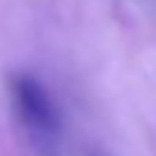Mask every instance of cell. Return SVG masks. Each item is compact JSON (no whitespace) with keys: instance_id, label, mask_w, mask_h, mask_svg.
<instances>
[{"instance_id":"cell-1","label":"cell","mask_w":156,"mask_h":156,"mask_svg":"<svg viewBox=\"0 0 156 156\" xmlns=\"http://www.w3.org/2000/svg\"><path fill=\"white\" fill-rule=\"evenodd\" d=\"M9 99L23 133L39 156H58L60 149V112L48 90L30 73L9 78Z\"/></svg>"}]
</instances>
